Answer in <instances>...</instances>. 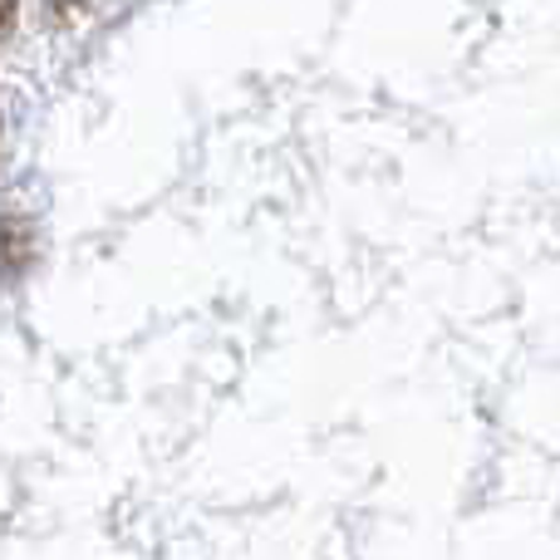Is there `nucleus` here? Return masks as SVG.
<instances>
[{
  "label": "nucleus",
  "mask_w": 560,
  "mask_h": 560,
  "mask_svg": "<svg viewBox=\"0 0 560 560\" xmlns=\"http://www.w3.org/2000/svg\"><path fill=\"white\" fill-rule=\"evenodd\" d=\"M10 25H15V0H0V35H10Z\"/></svg>",
  "instance_id": "obj_1"
}]
</instances>
